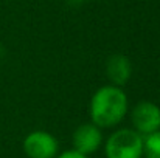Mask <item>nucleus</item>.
Instances as JSON below:
<instances>
[{
  "label": "nucleus",
  "instance_id": "f257e3e1",
  "mask_svg": "<svg viewBox=\"0 0 160 158\" xmlns=\"http://www.w3.org/2000/svg\"><path fill=\"white\" fill-rule=\"evenodd\" d=\"M128 110L129 101L121 87L112 84L100 87L90 99V122H93L100 129L115 127L124 119Z\"/></svg>",
  "mask_w": 160,
  "mask_h": 158
},
{
  "label": "nucleus",
  "instance_id": "f03ea898",
  "mask_svg": "<svg viewBox=\"0 0 160 158\" xmlns=\"http://www.w3.org/2000/svg\"><path fill=\"white\" fill-rule=\"evenodd\" d=\"M106 158H143V136L134 129H118L104 143Z\"/></svg>",
  "mask_w": 160,
  "mask_h": 158
},
{
  "label": "nucleus",
  "instance_id": "7ed1b4c3",
  "mask_svg": "<svg viewBox=\"0 0 160 158\" xmlns=\"http://www.w3.org/2000/svg\"><path fill=\"white\" fill-rule=\"evenodd\" d=\"M132 129L143 138L160 130V107L151 101H140L131 112Z\"/></svg>",
  "mask_w": 160,
  "mask_h": 158
},
{
  "label": "nucleus",
  "instance_id": "20e7f679",
  "mask_svg": "<svg viewBox=\"0 0 160 158\" xmlns=\"http://www.w3.org/2000/svg\"><path fill=\"white\" fill-rule=\"evenodd\" d=\"M22 146L28 158H54L59 151L58 140L45 130L30 132Z\"/></svg>",
  "mask_w": 160,
  "mask_h": 158
},
{
  "label": "nucleus",
  "instance_id": "39448f33",
  "mask_svg": "<svg viewBox=\"0 0 160 158\" xmlns=\"http://www.w3.org/2000/svg\"><path fill=\"white\" fill-rule=\"evenodd\" d=\"M72 143H73V151L89 157L95 154L103 144L101 129L93 122H84L75 129Z\"/></svg>",
  "mask_w": 160,
  "mask_h": 158
},
{
  "label": "nucleus",
  "instance_id": "423d86ee",
  "mask_svg": "<svg viewBox=\"0 0 160 158\" xmlns=\"http://www.w3.org/2000/svg\"><path fill=\"white\" fill-rule=\"evenodd\" d=\"M106 74L112 85L123 87L132 74L131 60L124 54H112L106 62Z\"/></svg>",
  "mask_w": 160,
  "mask_h": 158
},
{
  "label": "nucleus",
  "instance_id": "0eeeda50",
  "mask_svg": "<svg viewBox=\"0 0 160 158\" xmlns=\"http://www.w3.org/2000/svg\"><path fill=\"white\" fill-rule=\"evenodd\" d=\"M143 157L160 158V130L143 138Z\"/></svg>",
  "mask_w": 160,
  "mask_h": 158
},
{
  "label": "nucleus",
  "instance_id": "6e6552de",
  "mask_svg": "<svg viewBox=\"0 0 160 158\" xmlns=\"http://www.w3.org/2000/svg\"><path fill=\"white\" fill-rule=\"evenodd\" d=\"M54 158H89V157L87 155H82V154H79V152H76L73 149H70V151H65L62 154H58Z\"/></svg>",
  "mask_w": 160,
  "mask_h": 158
},
{
  "label": "nucleus",
  "instance_id": "1a4fd4ad",
  "mask_svg": "<svg viewBox=\"0 0 160 158\" xmlns=\"http://www.w3.org/2000/svg\"><path fill=\"white\" fill-rule=\"evenodd\" d=\"M68 2H72V3H82V2H87V0H68Z\"/></svg>",
  "mask_w": 160,
  "mask_h": 158
}]
</instances>
